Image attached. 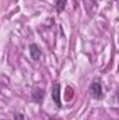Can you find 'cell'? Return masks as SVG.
Wrapping results in <instances>:
<instances>
[{
    "instance_id": "cell-2",
    "label": "cell",
    "mask_w": 119,
    "mask_h": 120,
    "mask_svg": "<svg viewBox=\"0 0 119 120\" xmlns=\"http://www.w3.org/2000/svg\"><path fill=\"white\" fill-rule=\"evenodd\" d=\"M52 98L55 101V103L62 108V102H60V84H53V88H52Z\"/></svg>"
},
{
    "instance_id": "cell-1",
    "label": "cell",
    "mask_w": 119,
    "mask_h": 120,
    "mask_svg": "<svg viewBox=\"0 0 119 120\" xmlns=\"http://www.w3.org/2000/svg\"><path fill=\"white\" fill-rule=\"evenodd\" d=\"M90 92H91V96L94 99H101L102 98V87H101V82L99 81H94L91 84Z\"/></svg>"
},
{
    "instance_id": "cell-6",
    "label": "cell",
    "mask_w": 119,
    "mask_h": 120,
    "mask_svg": "<svg viewBox=\"0 0 119 120\" xmlns=\"http://www.w3.org/2000/svg\"><path fill=\"white\" fill-rule=\"evenodd\" d=\"M14 120H24V116H23L21 113H16V116H14Z\"/></svg>"
},
{
    "instance_id": "cell-5",
    "label": "cell",
    "mask_w": 119,
    "mask_h": 120,
    "mask_svg": "<svg viewBox=\"0 0 119 120\" xmlns=\"http://www.w3.org/2000/svg\"><path fill=\"white\" fill-rule=\"evenodd\" d=\"M66 1H67V0H58V1H56V10H58L59 13H62V11L64 10V7H66Z\"/></svg>"
},
{
    "instance_id": "cell-4",
    "label": "cell",
    "mask_w": 119,
    "mask_h": 120,
    "mask_svg": "<svg viewBox=\"0 0 119 120\" xmlns=\"http://www.w3.org/2000/svg\"><path fill=\"white\" fill-rule=\"evenodd\" d=\"M44 94H45V91L44 90H41V88H35V90L32 91V99H34L36 103H41L42 99H44Z\"/></svg>"
},
{
    "instance_id": "cell-3",
    "label": "cell",
    "mask_w": 119,
    "mask_h": 120,
    "mask_svg": "<svg viewBox=\"0 0 119 120\" xmlns=\"http://www.w3.org/2000/svg\"><path fill=\"white\" fill-rule=\"evenodd\" d=\"M30 55L32 60H39L41 57V49L38 48V45H35V43H31L30 45Z\"/></svg>"
}]
</instances>
